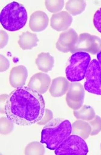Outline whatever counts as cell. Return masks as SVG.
Segmentation results:
<instances>
[{
    "label": "cell",
    "mask_w": 101,
    "mask_h": 155,
    "mask_svg": "<svg viewBox=\"0 0 101 155\" xmlns=\"http://www.w3.org/2000/svg\"><path fill=\"white\" fill-rule=\"evenodd\" d=\"M91 57L86 52L78 51L70 57L69 63L65 69L68 80L71 82H78L85 78Z\"/></svg>",
    "instance_id": "277c9868"
},
{
    "label": "cell",
    "mask_w": 101,
    "mask_h": 155,
    "mask_svg": "<svg viewBox=\"0 0 101 155\" xmlns=\"http://www.w3.org/2000/svg\"><path fill=\"white\" fill-rule=\"evenodd\" d=\"M74 114L77 119L84 120H90L95 115L93 107L88 105H84L79 109L74 110Z\"/></svg>",
    "instance_id": "d6986e66"
},
{
    "label": "cell",
    "mask_w": 101,
    "mask_h": 155,
    "mask_svg": "<svg viewBox=\"0 0 101 155\" xmlns=\"http://www.w3.org/2000/svg\"><path fill=\"white\" fill-rule=\"evenodd\" d=\"M44 147L37 142H33L29 143L25 150L26 155H44Z\"/></svg>",
    "instance_id": "ffe728a7"
},
{
    "label": "cell",
    "mask_w": 101,
    "mask_h": 155,
    "mask_svg": "<svg viewBox=\"0 0 101 155\" xmlns=\"http://www.w3.org/2000/svg\"><path fill=\"white\" fill-rule=\"evenodd\" d=\"M85 97V91L82 84L78 82H72L66 95V102L71 109L78 110L83 104Z\"/></svg>",
    "instance_id": "ba28073f"
},
{
    "label": "cell",
    "mask_w": 101,
    "mask_h": 155,
    "mask_svg": "<svg viewBox=\"0 0 101 155\" xmlns=\"http://www.w3.org/2000/svg\"><path fill=\"white\" fill-rule=\"evenodd\" d=\"M73 18L68 12L65 11L54 14L51 18V26L56 31H65L72 24Z\"/></svg>",
    "instance_id": "30bf717a"
},
{
    "label": "cell",
    "mask_w": 101,
    "mask_h": 155,
    "mask_svg": "<svg viewBox=\"0 0 101 155\" xmlns=\"http://www.w3.org/2000/svg\"><path fill=\"white\" fill-rule=\"evenodd\" d=\"M45 6L49 12L52 13H56L63 9L64 1H46Z\"/></svg>",
    "instance_id": "44dd1931"
},
{
    "label": "cell",
    "mask_w": 101,
    "mask_h": 155,
    "mask_svg": "<svg viewBox=\"0 0 101 155\" xmlns=\"http://www.w3.org/2000/svg\"><path fill=\"white\" fill-rule=\"evenodd\" d=\"M97 61L99 62V65L101 66V50H100V51L99 52L97 55Z\"/></svg>",
    "instance_id": "484cf974"
},
{
    "label": "cell",
    "mask_w": 101,
    "mask_h": 155,
    "mask_svg": "<svg viewBox=\"0 0 101 155\" xmlns=\"http://www.w3.org/2000/svg\"><path fill=\"white\" fill-rule=\"evenodd\" d=\"M28 20V14L25 7L16 2L6 5L1 12L0 21L5 30L15 32L23 28Z\"/></svg>",
    "instance_id": "3957f363"
},
{
    "label": "cell",
    "mask_w": 101,
    "mask_h": 155,
    "mask_svg": "<svg viewBox=\"0 0 101 155\" xmlns=\"http://www.w3.org/2000/svg\"><path fill=\"white\" fill-rule=\"evenodd\" d=\"M87 145L83 137L70 135L55 150V155H87Z\"/></svg>",
    "instance_id": "5b68a950"
},
{
    "label": "cell",
    "mask_w": 101,
    "mask_h": 155,
    "mask_svg": "<svg viewBox=\"0 0 101 155\" xmlns=\"http://www.w3.org/2000/svg\"><path fill=\"white\" fill-rule=\"evenodd\" d=\"M72 133L80 135L83 139H87L89 135L90 127L88 124L81 120L74 121L72 125Z\"/></svg>",
    "instance_id": "e0dca14e"
},
{
    "label": "cell",
    "mask_w": 101,
    "mask_h": 155,
    "mask_svg": "<svg viewBox=\"0 0 101 155\" xmlns=\"http://www.w3.org/2000/svg\"><path fill=\"white\" fill-rule=\"evenodd\" d=\"M38 42V38L35 33L27 31L19 37L18 44L23 50H30L37 46Z\"/></svg>",
    "instance_id": "2e32d148"
},
{
    "label": "cell",
    "mask_w": 101,
    "mask_h": 155,
    "mask_svg": "<svg viewBox=\"0 0 101 155\" xmlns=\"http://www.w3.org/2000/svg\"><path fill=\"white\" fill-rule=\"evenodd\" d=\"M72 125L69 120L55 118L48 122L41 133L42 143L45 144L47 148L55 150L72 133Z\"/></svg>",
    "instance_id": "7a4b0ae2"
},
{
    "label": "cell",
    "mask_w": 101,
    "mask_h": 155,
    "mask_svg": "<svg viewBox=\"0 0 101 155\" xmlns=\"http://www.w3.org/2000/svg\"><path fill=\"white\" fill-rule=\"evenodd\" d=\"M86 2L84 1H69L66 3L65 9L70 14L76 16L85 9Z\"/></svg>",
    "instance_id": "ac0fdd59"
},
{
    "label": "cell",
    "mask_w": 101,
    "mask_h": 155,
    "mask_svg": "<svg viewBox=\"0 0 101 155\" xmlns=\"http://www.w3.org/2000/svg\"><path fill=\"white\" fill-rule=\"evenodd\" d=\"M93 24L97 31L101 33V8L95 13L93 18Z\"/></svg>",
    "instance_id": "603a6c76"
},
{
    "label": "cell",
    "mask_w": 101,
    "mask_h": 155,
    "mask_svg": "<svg viewBox=\"0 0 101 155\" xmlns=\"http://www.w3.org/2000/svg\"><path fill=\"white\" fill-rule=\"evenodd\" d=\"M49 23V18L47 14L42 11H36L30 16L29 27L33 32H42L47 28Z\"/></svg>",
    "instance_id": "4fadbf2b"
},
{
    "label": "cell",
    "mask_w": 101,
    "mask_h": 155,
    "mask_svg": "<svg viewBox=\"0 0 101 155\" xmlns=\"http://www.w3.org/2000/svg\"><path fill=\"white\" fill-rule=\"evenodd\" d=\"M45 102L42 94L29 87L22 86L9 94L5 105L7 118L17 125L31 126L44 116Z\"/></svg>",
    "instance_id": "6da1fadb"
},
{
    "label": "cell",
    "mask_w": 101,
    "mask_h": 155,
    "mask_svg": "<svg viewBox=\"0 0 101 155\" xmlns=\"http://www.w3.org/2000/svg\"><path fill=\"white\" fill-rule=\"evenodd\" d=\"M28 77V70L24 65L15 66L12 68L9 76V82L14 88L24 86Z\"/></svg>",
    "instance_id": "7c38bea8"
},
{
    "label": "cell",
    "mask_w": 101,
    "mask_h": 155,
    "mask_svg": "<svg viewBox=\"0 0 101 155\" xmlns=\"http://www.w3.org/2000/svg\"><path fill=\"white\" fill-rule=\"evenodd\" d=\"M52 118H53V114L52 111H49V110L46 109L45 111L44 116L43 117L42 120L37 124L39 125H43V124H45V123H47L50 120H51Z\"/></svg>",
    "instance_id": "d4e9b609"
},
{
    "label": "cell",
    "mask_w": 101,
    "mask_h": 155,
    "mask_svg": "<svg viewBox=\"0 0 101 155\" xmlns=\"http://www.w3.org/2000/svg\"><path fill=\"white\" fill-rule=\"evenodd\" d=\"M51 82V79L49 75L46 73L39 72L32 76L28 86L40 94H44L49 89Z\"/></svg>",
    "instance_id": "8fae6325"
},
{
    "label": "cell",
    "mask_w": 101,
    "mask_h": 155,
    "mask_svg": "<svg viewBox=\"0 0 101 155\" xmlns=\"http://www.w3.org/2000/svg\"><path fill=\"white\" fill-rule=\"evenodd\" d=\"M84 88L90 93L101 95V68L96 59L90 63L86 74Z\"/></svg>",
    "instance_id": "8992f818"
},
{
    "label": "cell",
    "mask_w": 101,
    "mask_h": 155,
    "mask_svg": "<svg viewBox=\"0 0 101 155\" xmlns=\"http://www.w3.org/2000/svg\"><path fill=\"white\" fill-rule=\"evenodd\" d=\"M90 125L93 126V132L92 135H95L101 130V119L97 116L94 120L90 122Z\"/></svg>",
    "instance_id": "cb8c5ba5"
},
{
    "label": "cell",
    "mask_w": 101,
    "mask_h": 155,
    "mask_svg": "<svg viewBox=\"0 0 101 155\" xmlns=\"http://www.w3.org/2000/svg\"><path fill=\"white\" fill-rule=\"evenodd\" d=\"M70 86V83L65 77H59L52 80L49 93L54 97H59L65 95Z\"/></svg>",
    "instance_id": "5bb4252c"
},
{
    "label": "cell",
    "mask_w": 101,
    "mask_h": 155,
    "mask_svg": "<svg viewBox=\"0 0 101 155\" xmlns=\"http://www.w3.org/2000/svg\"><path fill=\"white\" fill-rule=\"evenodd\" d=\"M38 69L44 72H48L51 71L54 67V57L49 53L39 54L35 61Z\"/></svg>",
    "instance_id": "9a60e30c"
},
{
    "label": "cell",
    "mask_w": 101,
    "mask_h": 155,
    "mask_svg": "<svg viewBox=\"0 0 101 155\" xmlns=\"http://www.w3.org/2000/svg\"><path fill=\"white\" fill-rule=\"evenodd\" d=\"M101 50V39L97 36L85 33L80 34L76 45L71 53L83 51L95 55Z\"/></svg>",
    "instance_id": "52a82bcc"
},
{
    "label": "cell",
    "mask_w": 101,
    "mask_h": 155,
    "mask_svg": "<svg viewBox=\"0 0 101 155\" xmlns=\"http://www.w3.org/2000/svg\"><path fill=\"white\" fill-rule=\"evenodd\" d=\"M78 35L72 28L62 32L56 42V47L61 52L71 53L78 39Z\"/></svg>",
    "instance_id": "9c48e42d"
},
{
    "label": "cell",
    "mask_w": 101,
    "mask_h": 155,
    "mask_svg": "<svg viewBox=\"0 0 101 155\" xmlns=\"http://www.w3.org/2000/svg\"><path fill=\"white\" fill-rule=\"evenodd\" d=\"M13 123L10 121L9 119L6 118H1V133L2 134H7L11 132L13 128Z\"/></svg>",
    "instance_id": "7402d4cb"
}]
</instances>
